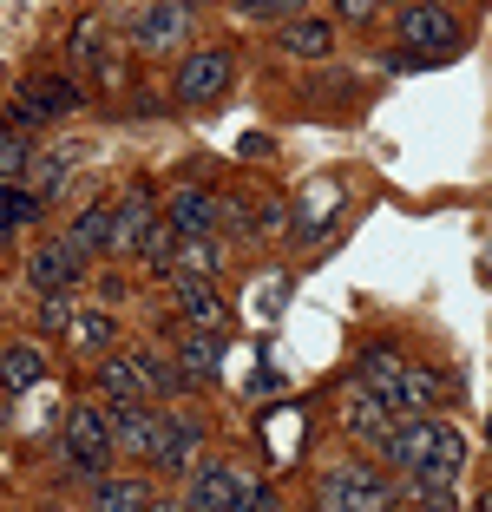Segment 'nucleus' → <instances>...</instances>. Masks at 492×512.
Here are the masks:
<instances>
[{"label":"nucleus","mask_w":492,"mask_h":512,"mask_svg":"<svg viewBox=\"0 0 492 512\" xmlns=\"http://www.w3.org/2000/svg\"><path fill=\"white\" fill-rule=\"evenodd\" d=\"M342 421H348V434H355V440H368V447L388 453V440H394V427H401V414H394V407H388L381 394L368 388V381L355 375V388H348V414H342Z\"/></svg>","instance_id":"423d86ee"},{"label":"nucleus","mask_w":492,"mask_h":512,"mask_svg":"<svg viewBox=\"0 0 492 512\" xmlns=\"http://www.w3.org/2000/svg\"><path fill=\"white\" fill-rule=\"evenodd\" d=\"M73 316H79L73 296H40V329L46 335H53V329H73Z\"/></svg>","instance_id":"c756f323"},{"label":"nucleus","mask_w":492,"mask_h":512,"mask_svg":"<svg viewBox=\"0 0 492 512\" xmlns=\"http://www.w3.org/2000/svg\"><path fill=\"white\" fill-rule=\"evenodd\" d=\"M40 125H46V112L33 106L27 92H14V99H7V132H40Z\"/></svg>","instance_id":"c85d7f7f"},{"label":"nucleus","mask_w":492,"mask_h":512,"mask_svg":"<svg viewBox=\"0 0 492 512\" xmlns=\"http://www.w3.org/2000/svg\"><path fill=\"white\" fill-rule=\"evenodd\" d=\"M178 362H184V375H191V381H210V375H217V362H224V335H217V329H204V335H184V342H178Z\"/></svg>","instance_id":"a211bd4d"},{"label":"nucleus","mask_w":492,"mask_h":512,"mask_svg":"<svg viewBox=\"0 0 492 512\" xmlns=\"http://www.w3.org/2000/svg\"><path fill=\"white\" fill-rule=\"evenodd\" d=\"M243 20H296L302 14V0H230Z\"/></svg>","instance_id":"cd10ccee"},{"label":"nucleus","mask_w":492,"mask_h":512,"mask_svg":"<svg viewBox=\"0 0 492 512\" xmlns=\"http://www.w3.org/2000/svg\"><path fill=\"white\" fill-rule=\"evenodd\" d=\"M27 99L46 112V119H66V112H79V106H86V92H79V79H66V73H46V79H33V86H27Z\"/></svg>","instance_id":"f3484780"},{"label":"nucleus","mask_w":492,"mask_h":512,"mask_svg":"<svg viewBox=\"0 0 492 512\" xmlns=\"http://www.w3.org/2000/svg\"><path fill=\"white\" fill-rule=\"evenodd\" d=\"M66 335H73V348H86V355H105V348H112V316H105V309H79Z\"/></svg>","instance_id":"a878e982"},{"label":"nucleus","mask_w":492,"mask_h":512,"mask_svg":"<svg viewBox=\"0 0 492 512\" xmlns=\"http://www.w3.org/2000/svg\"><path fill=\"white\" fill-rule=\"evenodd\" d=\"M486 447H492V421H486Z\"/></svg>","instance_id":"f704fd0d"},{"label":"nucleus","mask_w":492,"mask_h":512,"mask_svg":"<svg viewBox=\"0 0 492 512\" xmlns=\"http://www.w3.org/2000/svg\"><path fill=\"white\" fill-rule=\"evenodd\" d=\"M151 224H158V204H151V191L119 197V250H138V243L151 237Z\"/></svg>","instance_id":"6ab92c4d"},{"label":"nucleus","mask_w":492,"mask_h":512,"mask_svg":"<svg viewBox=\"0 0 492 512\" xmlns=\"http://www.w3.org/2000/svg\"><path fill=\"white\" fill-rule=\"evenodd\" d=\"M164 224L178 230V237H210V230H217V197L184 184V191H171V204H164Z\"/></svg>","instance_id":"9b49d317"},{"label":"nucleus","mask_w":492,"mask_h":512,"mask_svg":"<svg viewBox=\"0 0 492 512\" xmlns=\"http://www.w3.org/2000/svg\"><path fill=\"white\" fill-rule=\"evenodd\" d=\"M401 7H414V0H401Z\"/></svg>","instance_id":"e433bc0d"},{"label":"nucleus","mask_w":492,"mask_h":512,"mask_svg":"<svg viewBox=\"0 0 492 512\" xmlns=\"http://www.w3.org/2000/svg\"><path fill=\"white\" fill-rule=\"evenodd\" d=\"M0 381H7V401H20V394L46 388V348H40V342H7Z\"/></svg>","instance_id":"ddd939ff"},{"label":"nucleus","mask_w":492,"mask_h":512,"mask_svg":"<svg viewBox=\"0 0 492 512\" xmlns=\"http://www.w3.org/2000/svg\"><path fill=\"white\" fill-rule=\"evenodd\" d=\"M73 60H99V27H92V20L73 27Z\"/></svg>","instance_id":"7c9ffc66"},{"label":"nucleus","mask_w":492,"mask_h":512,"mask_svg":"<svg viewBox=\"0 0 492 512\" xmlns=\"http://www.w3.org/2000/svg\"><path fill=\"white\" fill-rule=\"evenodd\" d=\"M33 158H40L33 132H7V138H0V178H7V184H27Z\"/></svg>","instance_id":"b1692460"},{"label":"nucleus","mask_w":492,"mask_h":512,"mask_svg":"<svg viewBox=\"0 0 492 512\" xmlns=\"http://www.w3.org/2000/svg\"><path fill=\"white\" fill-rule=\"evenodd\" d=\"M473 512H492V486H486V493H479V499H473Z\"/></svg>","instance_id":"473e14b6"},{"label":"nucleus","mask_w":492,"mask_h":512,"mask_svg":"<svg viewBox=\"0 0 492 512\" xmlns=\"http://www.w3.org/2000/svg\"><path fill=\"white\" fill-rule=\"evenodd\" d=\"M191 460H197V421L191 414H171V440H164L158 467L164 473H191Z\"/></svg>","instance_id":"4be33fe9"},{"label":"nucleus","mask_w":492,"mask_h":512,"mask_svg":"<svg viewBox=\"0 0 492 512\" xmlns=\"http://www.w3.org/2000/svg\"><path fill=\"white\" fill-rule=\"evenodd\" d=\"M138 53H178L184 40H191V7L184 0H158V7H145L132 27Z\"/></svg>","instance_id":"0eeeda50"},{"label":"nucleus","mask_w":492,"mask_h":512,"mask_svg":"<svg viewBox=\"0 0 492 512\" xmlns=\"http://www.w3.org/2000/svg\"><path fill=\"white\" fill-rule=\"evenodd\" d=\"M178 309L191 329H217L224 322V296H217V283H197V276H178Z\"/></svg>","instance_id":"dca6fc26"},{"label":"nucleus","mask_w":492,"mask_h":512,"mask_svg":"<svg viewBox=\"0 0 492 512\" xmlns=\"http://www.w3.org/2000/svg\"><path fill=\"white\" fill-rule=\"evenodd\" d=\"M92 512H158V493H151L145 480H99L92 486Z\"/></svg>","instance_id":"2eb2a0df"},{"label":"nucleus","mask_w":492,"mask_h":512,"mask_svg":"<svg viewBox=\"0 0 492 512\" xmlns=\"http://www.w3.org/2000/svg\"><path fill=\"white\" fill-rule=\"evenodd\" d=\"M394 499H401V486H388L361 460L322 467V480H315V512H394Z\"/></svg>","instance_id":"f03ea898"},{"label":"nucleus","mask_w":492,"mask_h":512,"mask_svg":"<svg viewBox=\"0 0 492 512\" xmlns=\"http://www.w3.org/2000/svg\"><path fill=\"white\" fill-rule=\"evenodd\" d=\"M0 204H7V237H14V230H27L33 217L46 211V197L27 191V184H7V197H0Z\"/></svg>","instance_id":"bb28decb"},{"label":"nucleus","mask_w":492,"mask_h":512,"mask_svg":"<svg viewBox=\"0 0 492 512\" xmlns=\"http://www.w3.org/2000/svg\"><path fill=\"white\" fill-rule=\"evenodd\" d=\"M79 270H86V256L73 250V243H33V256H27V283L40 289V296H66V289L79 283Z\"/></svg>","instance_id":"6e6552de"},{"label":"nucleus","mask_w":492,"mask_h":512,"mask_svg":"<svg viewBox=\"0 0 492 512\" xmlns=\"http://www.w3.org/2000/svg\"><path fill=\"white\" fill-rule=\"evenodd\" d=\"M112 434H119L125 460L158 467L164 440H171V407H158V401H119V407H112Z\"/></svg>","instance_id":"7ed1b4c3"},{"label":"nucleus","mask_w":492,"mask_h":512,"mask_svg":"<svg viewBox=\"0 0 492 512\" xmlns=\"http://www.w3.org/2000/svg\"><path fill=\"white\" fill-rule=\"evenodd\" d=\"M276 46H283L289 60H328V53H335V27H328V20H289L283 33H276Z\"/></svg>","instance_id":"4468645a"},{"label":"nucleus","mask_w":492,"mask_h":512,"mask_svg":"<svg viewBox=\"0 0 492 512\" xmlns=\"http://www.w3.org/2000/svg\"><path fill=\"white\" fill-rule=\"evenodd\" d=\"M191 512H243V493H237V467H197L191 473V493H184Z\"/></svg>","instance_id":"9d476101"},{"label":"nucleus","mask_w":492,"mask_h":512,"mask_svg":"<svg viewBox=\"0 0 492 512\" xmlns=\"http://www.w3.org/2000/svg\"><path fill=\"white\" fill-rule=\"evenodd\" d=\"M66 243H73L79 256L119 250V204H86V211H73V224H66Z\"/></svg>","instance_id":"1a4fd4ad"},{"label":"nucleus","mask_w":492,"mask_h":512,"mask_svg":"<svg viewBox=\"0 0 492 512\" xmlns=\"http://www.w3.org/2000/svg\"><path fill=\"white\" fill-rule=\"evenodd\" d=\"M230 79H237V60H230L224 46H197V53H184L178 73H171V99H184V106H210V99H224Z\"/></svg>","instance_id":"20e7f679"},{"label":"nucleus","mask_w":492,"mask_h":512,"mask_svg":"<svg viewBox=\"0 0 492 512\" xmlns=\"http://www.w3.org/2000/svg\"><path fill=\"white\" fill-rule=\"evenodd\" d=\"M401 46H420L427 60H447V53H460V20L433 0H414V7H401Z\"/></svg>","instance_id":"39448f33"},{"label":"nucleus","mask_w":492,"mask_h":512,"mask_svg":"<svg viewBox=\"0 0 492 512\" xmlns=\"http://www.w3.org/2000/svg\"><path fill=\"white\" fill-rule=\"evenodd\" d=\"M60 447H66V467H73L86 486L112 480V453H119V434H112V401H73V407H66Z\"/></svg>","instance_id":"f257e3e1"},{"label":"nucleus","mask_w":492,"mask_h":512,"mask_svg":"<svg viewBox=\"0 0 492 512\" xmlns=\"http://www.w3.org/2000/svg\"><path fill=\"white\" fill-rule=\"evenodd\" d=\"M184 7H204V0H184Z\"/></svg>","instance_id":"c9c22d12"},{"label":"nucleus","mask_w":492,"mask_h":512,"mask_svg":"<svg viewBox=\"0 0 492 512\" xmlns=\"http://www.w3.org/2000/svg\"><path fill=\"white\" fill-rule=\"evenodd\" d=\"M335 14H342V20H355V27H361V20H374V0H335Z\"/></svg>","instance_id":"2f4dec72"},{"label":"nucleus","mask_w":492,"mask_h":512,"mask_svg":"<svg viewBox=\"0 0 492 512\" xmlns=\"http://www.w3.org/2000/svg\"><path fill=\"white\" fill-rule=\"evenodd\" d=\"M132 355V368H138V381H145V394H178V388H191V375L184 368H164L151 348H125Z\"/></svg>","instance_id":"5701e85b"},{"label":"nucleus","mask_w":492,"mask_h":512,"mask_svg":"<svg viewBox=\"0 0 492 512\" xmlns=\"http://www.w3.org/2000/svg\"><path fill=\"white\" fill-rule=\"evenodd\" d=\"M479 276H486V283H492V243H486V263H479Z\"/></svg>","instance_id":"72a5a7b5"},{"label":"nucleus","mask_w":492,"mask_h":512,"mask_svg":"<svg viewBox=\"0 0 492 512\" xmlns=\"http://www.w3.org/2000/svg\"><path fill=\"white\" fill-rule=\"evenodd\" d=\"M73 151H79V145L40 151V158H33V171H27V191H40L46 204H53V197H60V184H66V171H73Z\"/></svg>","instance_id":"aec40b11"},{"label":"nucleus","mask_w":492,"mask_h":512,"mask_svg":"<svg viewBox=\"0 0 492 512\" xmlns=\"http://www.w3.org/2000/svg\"><path fill=\"white\" fill-rule=\"evenodd\" d=\"M99 394L112 407H119V401H145V381H138L132 355H105V362H99Z\"/></svg>","instance_id":"412c9836"},{"label":"nucleus","mask_w":492,"mask_h":512,"mask_svg":"<svg viewBox=\"0 0 492 512\" xmlns=\"http://www.w3.org/2000/svg\"><path fill=\"white\" fill-rule=\"evenodd\" d=\"M335 211H342V184H335V178H315L309 191L296 197V217H289V224H296V237H322V230L335 224Z\"/></svg>","instance_id":"f8f14e48"},{"label":"nucleus","mask_w":492,"mask_h":512,"mask_svg":"<svg viewBox=\"0 0 492 512\" xmlns=\"http://www.w3.org/2000/svg\"><path fill=\"white\" fill-rule=\"evenodd\" d=\"M217 263H224V250H217L210 237H184V243H178V276L210 283V276H217Z\"/></svg>","instance_id":"393cba45"}]
</instances>
